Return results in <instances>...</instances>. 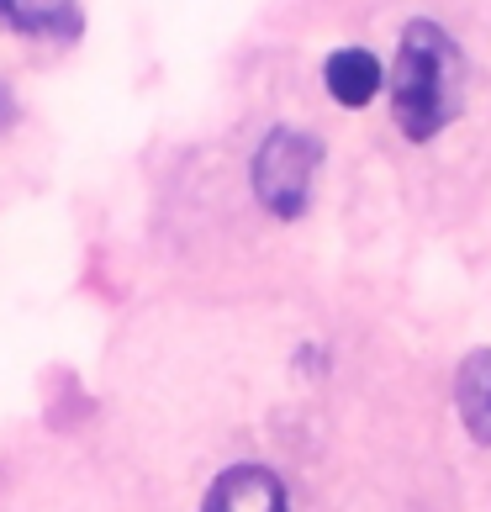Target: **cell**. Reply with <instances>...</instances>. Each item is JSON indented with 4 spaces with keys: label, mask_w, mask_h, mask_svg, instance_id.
I'll return each mask as SVG.
<instances>
[{
    "label": "cell",
    "mask_w": 491,
    "mask_h": 512,
    "mask_svg": "<svg viewBox=\"0 0 491 512\" xmlns=\"http://www.w3.org/2000/svg\"><path fill=\"white\" fill-rule=\"evenodd\" d=\"M460 111V48L444 27L407 22L391 64V117L412 143H428Z\"/></svg>",
    "instance_id": "6da1fadb"
},
{
    "label": "cell",
    "mask_w": 491,
    "mask_h": 512,
    "mask_svg": "<svg viewBox=\"0 0 491 512\" xmlns=\"http://www.w3.org/2000/svg\"><path fill=\"white\" fill-rule=\"evenodd\" d=\"M317 159H323V143L317 138H307V132H296V127H275L254 154V196H259L264 212L280 217V222H296L307 212Z\"/></svg>",
    "instance_id": "7a4b0ae2"
},
{
    "label": "cell",
    "mask_w": 491,
    "mask_h": 512,
    "mask_svg": "<svg viewBox=\"0 0 491 512\" xmlns=\"http://www.w3.org/2000/svg\"><path fill=\"white\" fill-rule=\"evenodd\" d=\"M201 512H286V486L264 465H233L212 481Z\"/></svg>",
    "instance_id": "3957f363"
},
{
    "label": "cell",
    "mask_w": 491,
    "mask_h": 512,
    "mask_svg": "<svg viewBox=\"0 0 491 512\" xmlns=\"http://www.w3.org/2000/svg\"><path fill=\"white\" fill-rule=\"evenodd\" d=\"M323 80H328V96L338 106H370L381 96V64H375V53L365 48H338L333 59L323 64Z\"/></svg>",
    "instance_id": "277c9868"
},
{
    "label": "cell",
    "mask_w": 491,
    "mask_h": 512,
    "mask_svg": "<svg viewBox=\"0 0 491 512\" xmlns=\"http://www.w3.org/2000/svg\"><path fill=\"white\" fill-rule=\"evenodd\" d=\"M455 402H460V423L481 449H491V349L465 354L460 381H455Z\"/></svg>",
    "instance_id": "5b68a950"
},
{
    "label": "cell",
    "mask_w": 491,
    "mask_h": 512,
    "mask_svg": "<svg viewBox=\"0 0 491 512\" xmlns=\"http://www.w3.org/2000/svg\"><path fill=\"white\" fill-rule=\"evenodd\" d=\"M0 22L22 37H80V0H0Z\"/></svg>",
    "instance_id": "8992f818"
}]
</instances>
